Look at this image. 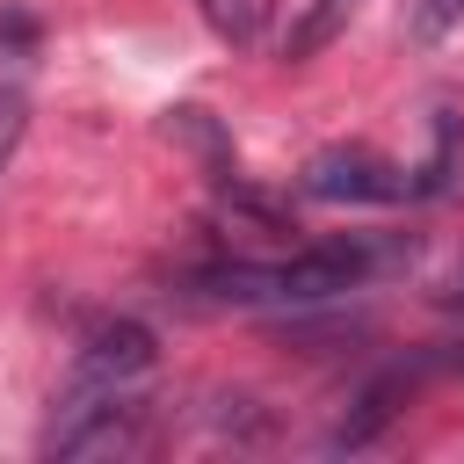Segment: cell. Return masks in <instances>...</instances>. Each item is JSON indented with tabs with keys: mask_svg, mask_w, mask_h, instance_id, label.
<instances>
[{
	"mask_svg": "<svg viewBox=\"0 0 464 464\" xmlns=\"http://www.w3.org/2000/svg\"><path fill=\"white\" fill-rule=\"evenodd\" d=\"M145 370H152V334H145L138 319H116V326H102V334L80 348L72 392H130Z\"/></svg>",
	"mask_w": 464,
	"mask_h": 464,
	"instance_id": "obj_3",
	"label": "cell"
},
{
	"mask_svg": "<svg viewBox=\"0 0 464 464\" xmlns=\"http://www.w3.org/2000/svg\"><path fill=\"white\" fill-rule=\"evenodd\" d=\"M435 362H442V370H450V377H464V341H457V348H442V355H435Z\"/></svg>",
	"mask_w": 464,
	"mask_h": 464,
	"instance_id": "obj_8",
	"label": "cell"
},
{
	"mask_svg": "<svg viewBox=\"0 0 464 464\" xmlns=\"http://www.w3.org/2000/svg\"><path fill=\"white\" fill-rule=\"evenodd\" d=\"M304 196H319V203H399L406 174L392 160H377L370 145H334L304 167Z\"/></svg>",
	"mask_w": 464,
	"mask_h": 464,
	"instance_id": "obj_2",
	"label": "cell"
},
{
	"mask_svg": "<svg viewBox=\"0 0 464 464\" xmlns=\"http://www.w3.org/2000/svg\"><path fill=\"white\" fill-rule=\"evenodd\" d=\"M196 14H203L210 36H225V44H261L276 0H196Z\"/></svg>",
	"mask_w": 464,
	"mask_h": 464,
	"instance_id": "obj_4",
	"label": "cell"
},
{
	"mask_svg": "<svg viewBox=\"0 0 464 464\" xmlns=\"http://www.w3.org/2000/svg\"><path fill=\"white\" fill-rule=\"evenodd\" d=\"M442 304H450V312H464V276H457V283L442 290Z\"/></svg>",
	"mask_w": 464,
	"mask_h": 464,
	"instance_id": "obj_9",
	"label": "cell"
},
{
	"mask_svg": "<svg viewBox=\"0 0 464 464\" xmlns=\"http://www.w3.org/2000/svg\"><path fill=\"white\" fill-rule=\"evenodd\" d=\"M152 428H145V406L130 392H72L65 399V420L51 428V457H130L145 450Z\"/></svg>",
	"mask_w": 464,
	"mask_h": 464,
	"instance_id": "obj_1",
	"label": "cell"
},
{
	"mask_svg": "<svg viewBox=\"0 0 464 464\" xmlns=\"http://www.w3.org/2000/svg\"><path fill=\"white\" fill-rule=\"evenodd\" d=\"M457 22H464V0H420V7H413V29H420V36H442V29H457Z\"/></svg>",
	"mask_w": 464,
	"mask_h": 464,
	"instance_id": "obj_7",
	"label": "cell"
},
{
	"mask_svg": "<svg viewBox=\"0 0 464 464\" xmlns=\"http://www.w3.org/2000/svg\"><path fill=\"white\" fill-rule=\"evenodd\" d=\"M22 123H29V94H22V80H0V167L14 160Z\"/></svg>",
	"mask_w": 464,
	"mask_h": 464,
	"instance_id": "obj_6",
	"label": "cell"
},
{
	"mask_svg": "<svg viewBox=\"0 0 464 464\" xmlns=\"http://www.w3.org/2000/svg\"><path fill=\"white\" fill-rule=\"evenodd\" d=\"M355 14V0H312L304 14H297V29L283 36V58H312L319 44H334V29Z\"/></svg>",
	"mask_w": 464,
	"mask_h": 464,
	"instance_id": "obj_5",
	"label": "cell"
}]
</instances>
